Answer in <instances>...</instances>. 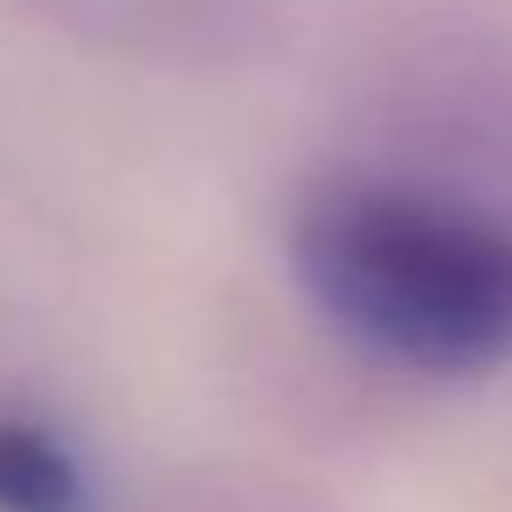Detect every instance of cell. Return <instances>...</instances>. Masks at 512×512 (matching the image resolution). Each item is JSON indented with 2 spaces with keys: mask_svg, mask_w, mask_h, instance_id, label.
Masks as SVG:
<instances>
[{
  "mask_svg": "<svg viewBox=\"0 0 512 512\" xmlns=\"http://www.w3.org/2000/svg\"><path fill=\"white\" fill-rule=\"evenodd\" d=\"M298 263L353 340L429 374L512 353V236L499 222L388 187H346L298 229Z\"/></svg>",
  "mask_w": 512,
  "mask_h": 512,
  "instance_id": "cell-1",
  "label": "cell"
},
{
  "mask_svg": "<svg viewBox=\"0 0 512 512\" xmlns=\"http://www.w3.org/2000/svg\"><path fill=\"white\" fill-rule=\"evenodd\" d=\"M0 512H97V492L63 436L0 416Z\"/></svg>",
  "mask_w": 512,
  "mask_h": 512,
  "instance_id": "cell-2",
  "label": "cell"
}]
</instances>
